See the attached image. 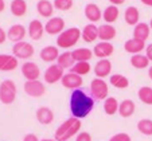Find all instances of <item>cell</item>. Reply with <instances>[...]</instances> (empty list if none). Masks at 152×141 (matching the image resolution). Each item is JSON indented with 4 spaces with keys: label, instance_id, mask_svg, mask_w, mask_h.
<instances>
[{
    "label": "cell",
    "instance_id": "obj_48",
    "mask_svg": "<svg viewBox=\"0 0 152 141\" xmlns=\"http://www.w3.org/2000/svg\"><path fill=\"white\" fill-rule=\"evenodd\" d=\"M149 28L152 30V19H151V22H149Z\"/></svg>",
    "mask_w": 152,
    "mask_h": 141
},
{
    "label": "cell",
    "instance_id": "obj_41",
    "mask_svg": "<svg viewBox=\"0 0 152 141\" xmlns=\"http://www.w3.org/2000/svg\"><path fill=\"white\" fill-rule=\"evenodd\" d=\"M145 55L149 59V62H152V43H149L148 46L145 47Z\"/></svg>",
    "mask_w": 152,
    "mask_h": 141
},
{
    "label": "cell",
    "instance_id": "obj_11",
    "mask_svg": "<svg viewBox=\"0 0 152 141\" xmlns=\"http://www.w3.org/2000/svg\"><path fill=\"white\" fill-rule=\"evenodd\" d=\"M22 74L27 81H38L40 77V69L34 62H24L22 65Z\"/></svg>",
    "mask_w": 152,
    "mask_h": 141
},
{
    "label": "cell",
    "instance_id": "obj_38",
    "mask_svg": "<svg viewBox=\"0 0 152 141\" xmlns=\"http://www.w3.org/2000/svg\"><path fill=\"white\" fill-rule=\"evenodd\" d=\"M109 141H132V138L128 133H117V134L112 136Z\"/></svg>",
    "mask_w": 152,
    "mask_h": 141
},
{
    "label": "cell",
    "instance_id": "obj_21",
    "mask_svg": "<svg viewBox=\"0 0 152 141\" xmlns=\"http://www.w3.org/2000/svg\"><path fill=\"white\" fill-rule=\"evenodd\" d=\"M115 38H116V28L112 24L105 23L98 27V39H101V42H110Z\"/></svg>",
    "mask_w": 152,
    "mask_h": 141
},
{
    "label": "cell",
    "instance_id": "obj_46",
    "mask_svg": "<svg viewBox=\"0 0 152 141\" xmlns=\"http://www.w3.org/2000/svg\"><path fill=\"white\" fill-rule=\"evenodd\" d=\"M148 77H149V79L152 81V66L148 69Z\"/></svg>",
    "mask_w": 152,
    "mask_h": 141
},
{
    "label": "cell",
    "instance_id": "obj_10",
    "mask_svg": "<svg viewBox=\"0 0 152 141\" xmlns=\"http://www.w3.org/2000/svg\"><path fill=\"white\" fill-rule=\"evenodd\" d=\"M82 77L78 74H74V73H67V74L63 75L61 84L62 86H65L66 89H72V90H77L82 86Z\"/></svg>",
    "mask_w": 152,
    "mask_h": 141
},
{
    "label": "cell",
    "instance_id": "obj_26",
    "mask_svg": "<svg viewBox=\"0 0 152 141\" xmlns=\"http://www.w3.org/2000/svg\"><path fill=\"white\" fill-rule=\"evenodd\" d=\"M135 110H136V105L132 100H124L120 104V106H118V114L124 118H128L131 116H133Z\"/></svg>",
    "mask_w": 152,
    "mask_h": 141
},
{
    "label": "cell",
    "instance_id": "obj_28",
    "mask_svg": "<svg viewBox=\"0 0 152 141\" xmlns=\"http://www.w3.org/2000/svg\"><path fill=\"white\" fill-rule=\"evenodd\" d=\"M11 14L16 17H20V16H24L27 12V3L26 0H12L11 1Z\"/></svg>",
    "mask_w": 152,
    "mask_h": 141
},
{
    "label": "cell",
    "instance_id": "obj_40",
    "mask_svg": "<svg viewBox=\"0 0 152 141\" xmlns=\"http://www.w3.org/2000/svg\"><path fill=\"white\" fill-rule=\"evenodd\" d=\"M23 141H40V140L38 138L37 134H34V133H28V134L24 136Z\"/></svg>",
    "mask_w": 152,
    "mask_h": 141
},
{
    "label": "cell",
    "instance_id": "obj_32",
    "mask_svg": "<svg viewBox=\"0 0 152 141\" xmlns=\"http://www.w3.org/2000/svg\"><path fill=\"white\" fill-rule=\"evenodd\" d=\"M118 101L116 100L115 97H108L105 101H104V112L108 116H113L118 112Z\"/></svg>",
    "mask_w": 152,
    "mask_h": 141
},
{
    "label": "cell",
    "instance_id": "obj_22",
    "mask_svg": "<svg viewBox=\"0 0 152 141\" xmlns=\"http://www.w3.org/2000/svg\"><path fill=\"white\" fill-rule=\"evenodd\" d=\"M39 57L43 62H54L58 59L59 57V51H58V47L55 46H46L43 47L39 52Z\"/></svg>",
    "mask_w": 152,
    "mask_h": 141
},
{
    "label": "cell",
    "instance_id": "obj_5",
    "mask_svg": "<svg viewBox=\"0 0 152 141\" xmlns=\"http://www.w3.org/2000/svg\"><path fill=\"white\" fill-rule=\"evenodd\" d=\"M90 93H92V97L94 101H105L109 94L108 84L102 78H94L90 82Z\"/></svg>",
    "mask_w": 152,
    "mask_h": 141
},
{
    "label": "cell",
    "instance_id": "obj_3",
    "mask_svg": "<svg viewBox=\"0 0 152 141\" xmlns=\"http://www.w3.org/2000/svg\"><path fill=\"white\" fill-rule=\"evenodd\" d=\"M81 30L77 27H70V28L65 30L63 32H61L57 38V47L61 49H70L73 47L81 38Z\"/></svg>",
    "mask_w": 152,
    "mask_h": 141
},
{
    "label": "cell",
    "instance_id": "obj_30",
    "mask_svg": "<svg viewBox=\"0 0 152 141\" xmlns=\"http://www.w3.org/2000/svg\"><path fill=\"white\" fill-rule=\"evenodd\" d=\"M74 63H75V60L70 51H65L62 54H59V57L57 59V65H59L62 69H72L74 66Z\"/></svg>",
    "mask_w": 152,
    "mask_h": 141
},
{
    "label": "cell",
    "instance_id": "obj_14",
    "mask_svg": "<svg viewBox=\"0 0 152 141\" xmlns=\"http://www.w3.org/2000/svg\"><path fill=\"white\" fill-rule=\"evenodd\" d=\"M81 38L83 39L85 43H93V42H96L98 38V27L96 26L94 23L86 24V26L82 28Z\"/></svg>",
    "mask_w": 152,
    "mask_h": 141
},
{
    "label": "cell",
    "instance_id": "obj_1",
    "mask_svg": "<svg viewBox=\"0 0 152 141\" xmlns=\"http://www.w3.org/2000/svg\"><path fill=\"white\" fill-rule=\"evenodd\" d=\"M94 108V100L92 95L81 89L73 90L70 95V112L75 118H85Z\"/></svg>",
    "mask_w": 152,
    "mask_h": 141
},
{
    "label": "cell",
    "instance_id": "obj_24",
    "mask_svg": "<svg viewBox=\"0 0 152 141\" xmlns=\"http://www.w3.org/2000/svg\"><path fill=\"white\" fill-rule=\"evenodd\" d=\"M124 19H125L128 26H136L139 24V19H140V12H139L137 7L131 6L125 9L124 12Z\"/></svg>",
    "mask_w": 152,
    "mask_h": 141
},
{
    "label": "cell",
    "instance_id": "obj_44",
    "mask_svg": "<svg viewBox=\"0 0 152 141\" xmlns=\"http://www.w3.org/2000/svg\"><path fill=\"white\" fill-rule=\"evenodd\" d=\"M6 9V1L4 0H0V12H3Z\"/></svg>",
    "mask_w": 152,
    "mask_h": 141
},
{
    "label": "cell",
    "instance_id": "obj_37",
    "mask_svg": "<svg viewBox=\"0 0 152 141\" xmlns=\"http://www.w3.org/2000/svg\"><path fill=\"white\" fill-rule=\"evenodd\" d=\"M73 7V0H54V8L58 11H69Z\"/></svg>",
    "mask_w": 152,
    "mask_h": 141
},
{
    "label": "cell",
    "instance_id": "obj_27",
    "mask_svg": "<svg viewBox=\"0 0 152 141\" xmlns=\"http://www.w3.org/2000/svg\"><path fill=\"white\" fill-rule=\"evenodd\" d=\"M118 16H120V11H118V7L116 6H108L102 11V19L104 22H106V24L115 23L118 19Z\"/></svg>",
    "mask_w": 152,
    "mask_h": 141
},
{
    "label": "cell",
    "instance_id": "obj_20",
    "mask_svg": "<svg viewBox=\"0 0 152 141\" xmlns=\"http://www.w3.org/2000/svg\"><path fill=\"white\" fill-rule=\"evenodd\" d=\"M43 31H45V27H43L42 22H39L38 19H34L30 22L27 32H28L30 38L32 40H39L43 36Z\"/></svg>",
    "mask_w": 152,
    "mask_h": 141
},
{
    "label": "cell",
    "instance_id": "obj_12",
    "mask_svg": "<svg viewBox=\"0 0 152 141\" xmlns=\"http://www.w3.org/2000/svg\"><path fill=\"white\" fill-rule=\"evenodd\" d=\"M26 35H27L26 27L22 26V24H14V26H11L8 28V31H7V39L18 43V42H23Z\"/></svg>",
    "mask_w": 152,
    "mask_h": 141
},
{
    "label": "cell",
    "instance_id": "obj_6",
    "mask_svg": "<svg viewBox=\"0 0 152 141\" xmlns=\"http://www.w3.org/2000/svg\"><path fill=\"white\" fill-rule=\"evenodd\" d=\"M35 50L31 43L28 42H18L12 47V55L18 59H30L34 55Z\"/></svg>",
    "mask_w": 152,
    "mask_h": 141
},
{
    "label": "cell",
    "instance_id": "obj_16",
    "mask_svg": "<svg viewBox=\"0 0 152 141\" xmlns=\"http://www.w3.org/2000/svg\"><path fill=\"white\" fill-rule=\"evenodd\" d=\"M112 71V63L109 59H100L94 66V74L97 75L96 78H105Z\"/></svg>",
    "mask_w": 152,
    "mask_h": 141
},
{
    "label": "cell",
    "instance_id": "obj_19",
    "mask_svg": "<svg viewBox=\"0 0 152 141\" xmlns=\"http://www.w3.org/2000/svg\"><path fill=\"white\" fill-rule=\"evenodd\" d=\"M145 42H141V40L139 39H135V38H132V39H128L124 43V50H125L128 54H139V52H141L144 49H145Z\"/></svg>",
    "mask_w": 152,
    "mask_h": 141
},
{
    "label": "cell",
    "instance_id": "obj_35",
    "mask_svg": "<svg viewBox=\"0 0 152 141\" xmlns=\"http://www.w3.org/2000/svg\"><path fill=\"white\" fill-rule=\"evenodd\" d=\"M72 73H74V74H78V75H86L89 74L90 70H92V67H90V63L89 62H75V65L72 67Z\"/></svg>",
    "mask_w": 152,
    "mask_h": 141
},
{
    "label": "cell",
    "instance_id": "obj_18",
    "mask_svg": "<svg viewBox=\"0 0 152 141\" xmlns=\"http://www.w3.org/2000/svg\"><path fill=\"white\" fill-rule=\"evenodd\" d=\"M37 120L42 125H50L54 121V112L47 106H40L37 110Z\"/></svg>",
    "mask_w": 152,
    "mask_h": 141
},
{
    "label": "cell",
    "instance_id": "obj_34",
    "mask_svg": "<svg viewBox=\"0 0 152 141\" xmlns=\"http://www.w3.org/2000/svg\"><path fill=\"white\" fill-rule=\"evenodd\" d=\"M137 97L143 104L152 105V87H149V86L140 87L137 92Z\"/></svg>",
    "mask_w": 152,
    "mask_h": 141
},
{
    "label": "cell",
    "instance_id": "obj_33",
    "mask_svg": "<svg viewBox=\"0 0 152 141\" xmlns=\"http://www.w3.org/2000/svg\"><path fill=\"white\" fill-rule=\"evenodd\" d=\"M131 65H132L135 69H147L149 65V59L147 58V55L135 54L131 57Z\"/></svg>",
    "mask_w": 152,
    "mask_h": 141
},
{
    "label": "cell",
    "instance_id": "obj_25",
    "mask_svg": "<svg viewBox=\"0 0 152 141\" xmlns=\"http://www.w3.org/2000/svg\"><path fill=\"white\" fill-rule=\"evenodd\" d=\"M149 34H151V28H149V24L147 23H139L133 28V38L141 40V42H145Z\"/></svg>",
    "mask_w": 152,
    "mask_h": 141
},
{
    "label": "cell",
    "instance_id": "obj_36",
    "mask_svg": "<svg viewBox=\"0 0 152 141\" xmlns=\"http://www.w3.org/2000/svg\"><path fill=\"white\" fill-rule=\"evenodd\" d=\"M137 130L144 136H152V120L143 118L137 122Z\"/></svg>",
    "mask_w": 152,
    "mask_h": 141
},
{
    "label": "cell",
    "instance_id": "obj_31",
    "mask_svg": "<svg viewBox=\"0 0 152 141\" xmlns=\"http://www.w3.org/2000/svg\"><path fill=\"white\" fill-rule=\"evenodd\" d=\"M109 82L112 86H115L116 89H126L129 86V79L123 74H113L110 75Z\"/></svg>",
    "mask_w": 152,
    "mask_h": 141
},
{
    "label": "cell",
    "instance_id": "obj_4",
    "mask_svg": "<svg viewBox=\"0 0 152 141\" xmlns=\"http://www.w3.org/2000/svg\"><path fill=\"white\" fill-rule=\"evenodd\" d=\"M18 89L14 81L4 79L0 84V102L4 105H10L16 100Z\"/></svg>",
    "mask_w": 152,
    "mask_h": 141
},
{
    "label": "cell",
    "instance_id": "obj_23",
    "mask_svg": "<svg viewBox=\"0 0 152 141\" xmlns=\"http://www.w3.org/2000/svg\"><path fill=\"white\" fill-rule=\"evenodd\" d=\"M37 11L43 17H53L54 14V4L49 0H39L37 3Z\"/></svg>",
    "mask_w": 152,
    "mask_h": 141
},
{
    "label": "cell",
    "instance_id": "obj_45",
    "mask_svg": "<svg viewBox=\"0 0 152 141\" xmlns=\"http://www.w3.org/2000/svg\"><path fill=\"white\" fill-rule=\"evenodd\" d=\"M141 3L148 6V7H152V0H141Z\"/></svg>",
    "mask_w": 152,
    "mask_h": 141
},
{
    "label": "cell",
    "instance_id": "obj_43",
    "mask_svg": "<svg viewBox=\"0 0 152 141\" xmlns=\"http://www.w3.org/2000/svg\"><path fill=\"white\" fill-rule=\"evenodd\" d=\"M110 3H112V6H121V4H124L125 3V0H109Z\"/></svg>",
    "mask_w": 152,
    "mask_h": 141
},
{
    "label": "cell",
    "instance_id": "obj_2",
    "mask_svg": "<svg viewBox=\"0 0 152 141\" xmlns=\"http://www.w3.org/2000/svg\"><path fill=\"white\" fill-rule=\"evenodd\" d=\"M81 125L82 124H81L80 118H75V117L67 118L65 122H62V124L57 128L54 138L57 141H69V138L78 134V132H80V129H81Z\"/></svg>",
    "mask_w": 152,
    "mask_h": 141
},
{
    "label": "cell",
    "instance_id": "obj_13",
    "mask_svg": "<svg viewBox=\"0 0 152 141\" xmlns=\"http://www.w3.org/2000/svg\"><path fill=\"white\" fill-rule=\"evenodd\" d=\"M113 51H115V47L109 42H100L93 49V54L100 59H108L113 54Z\"/></svg>",
    "mask_w": 152,
    "mask_h": 141
},
{
    "label": "cell",
    "instance_id": "obj_8",
    "mask_svg": "<svg viewBox=\"0 0 152 141\" xmlns=\"http://www.w3.org/2000/svg\"><path fill=\"white\" fill-rule=\"evenodd\" d=\"M63 75H65L63 74V69L59 65H51V66H49L46 69L43 78H45V82H46V84L53 85V84H57V82L62 81Z\"/></svg>",
    "mask_w": 152,
    "mask_h": 141
},
{
    "label": "cell",
    "instance_id": "obj_39",
    "mask_svg": "<svg viewBox=\"0 0 152 141\" xmlns=\"http://www.w3.org/2000/svg\"><path fill=\"white\" fill-rule=\"evenodd\" d=\"M75 141H92V136L88 132H80L75 137Z\"/></svg>",
    "mask_w": 152,
    "mask_h": 141
},
{
    "label": "cell",
    "instance_id": "obj_17",
    "mask_svg": "<svg viewBox=\"0 0 152 141\" xmlns=\"http://www.w3.org/2000/svg\"><path fill=\"white\" fill-rule=\"evenodd\" d=\"M83 12H85L86 19L89 20V22H92V23H94V22H100V19L102 17V11H101L100 7L94 3L86 4Z\"/></svg>",
    "mask_w": 152,
    "mask_h": 141
},
{
    "label": "cell",
    "instance_id": "obj_7",
    "mask_svg": "<svg viewBox=\"0 0 152 141\" xmlns=\"http://www.w3.org/2000/svg\"><path fill=\"white\" fill-rule=\"evenodd\" d=\"M65 31V20L59 16H53L45 24V32L49 35H59Z\"/></svg>",
    "mask_w": 152,
    "mask_h": 141
},
{
    "label": "cell",
    "instance_id": "obj_15",
    "mask_svg": "<svg viewBox=\"0 0 152 141\" xmlns=\"http://www.w3.org/2000/svg\"><path fill=\"white\" fill-rule=\"evenodd\" d=\"M18 58L10 54H0V71H12L18 67Z\"/></svg>",
    "mask_w": 152,
    "mask_h": 141
},
{
    "label": "cell",
    "instance_id": "obj_42",
    "mask_svg": "<svg viewBox=\"0 0 152 141\" xmlns=\"http://www.w3.org/2000/svg\"><path fill=\"white\" fill-rule=\"evenodd\" d=\"M6 40H7V32L0 27V44H3Z\"/></svg>",
    "mask_w": 152,
    "mask_h": 141
},
{
    "label": "cell",
    "instance_id": "obj_29",
    "mask_svg": "<svg viewBox=\"0 0 152 141\" xmlns=\"http://www.w3.org/2000/svg\"><path fill=\"white\" fill-rule=\"evenodd\" d=\"M73 58H74L75 62H89L93 58V51L89 49H85V47H80V49H75L74 51H72Z\"/></svg>",
    "mask_w": 152,
    "mask_h": 141
},
{
    "label": "cell",
    "instance_id": "obj_47",
    "mask_svg": "<svg viewBox=\"0 0 152 141\" xmlns=\"http://www.w3.org/2000/svg\"><path fill=\"white\" fill-rule=\"evenodd\" d=\"M40 141H57L55 138H43V140H40Z\"/></svg>",
    "mask_w": 152,
    "mask_h": 141
},
{
    "label": "cell",
    "instance_id": "obj_9",
    "mask_svg": "<svg viewBox=\"0 0 152 141\" xmlns=\"http://www.w3.org/2000/svg\"><path fill=\"white\" fill-rule=\"evenodd\" d=\"M24 92H26V94L30 95V97L39 98L46 93V87H45V85H43L39 79L38 81H26V84H24Z\"/></svg>",
    "mask_w": 152,
    "mask_h": 141
}]
</instances>
